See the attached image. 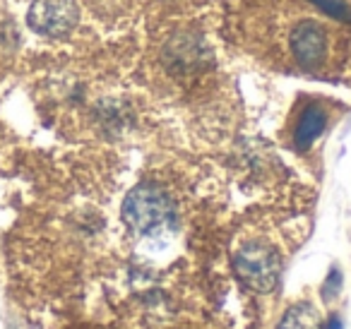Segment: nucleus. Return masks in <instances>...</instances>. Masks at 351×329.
Listing matches in <instances>:
<instances>
[{
	"mask_svg": "<svg viewBox=\"0 0 351 329\" xmlns=\"http://www.w3.org/2000/svg\"><path fill=\"white\" fill-rule=\"evenodd\" d=\"M313 3H315L322 12L337 17V20H344V22L351 20V8L346 5L344 0H313Z\"/></svg>",
	"mask_w": 351,
	"mask_h": 329,
	"instance_id": "7",
	"label": "nucleus"
},
{
	"mask_svg": "<svg viewBox=\"0 0 351 329\" xmlns=\"http://www.w3.org/2000/svg\"><path fill=\"white\" fill-rule=\"evenodd\" d=\"M176 217V207L171 197L156 185H137L128 193L123 202V219L135 233L152 236L161 228L171 226Z\"/></svg>",
	"mask_w": 351,
	"mask_h": 329,
	"instance_id": "1",
	"label": "nucleus"
},
{
	"mask_svg": "<svg viewBox=\"0 0 351 329\" xmlns=\"http://www.w3.org/2000/svg\"><path fill=\"white\" fill-rule=\"evenodd\" d=\"M325 123H327V118H325V111H322V108H317V106L308 108L296 125V147L298 149H308V147L315 142V137L325 130Z\"/></svg>",
	"mask_w": 351,
	"mask_h": 329,
	"instance_id": "5",
	"label": "nucleus"
},
{
	"mask_svg": "<svg viewBox=\"0 0 351 329\" xmlns=\"http://www.w3.org/2000/svg\"><path fill=\"white\" fill-rule=\"evenodd\" d=\"M291 49H293L296 60L303 68H315V65L322 63V58H325V53H327L325 29L311 20L301 22V25H296V29H293Z\"/></svg>",
	"mask_w": 351,
	"mask_h": 329,
	"instance_id": "4",
	"label": "nucleus"
},
{
	"mask_svg": "<svg viewBox=\"0 0 351 329\" xmlns=\"http://www.w3.org/2000/svg\"><path fill=\"white\" fill-rule=\"evenodd\" d=\"M29 27L41 36H65L77 27L80 12L75 0H34L29 8Z\"/></svg>",
	"mask_w": 351,
	"mask_h": 329,
	"instance_id": "3",
	"label": "nucleus"
},
{
	"mask_svg": "<svg viewBox=\"0 0 351 329\" xmlns=\"http://www.w3.org/2000/svg\"><path fill=\"white\" fill-rule=\"evenodd\" d=\"M277 329H322V319L315 305L298 303L287 310V315L282 317Z\"/></svg>",
	"mask_w": 351,
	"mask_h": 329,
	"instance_id": "6",
	"label": "nucleus"
},
{
	"mask_svg": "<svg viewBox=\"0 0 351 329\" xmlns=\"http://www.w3.org/2000/svg\"><path fill=\"white\" fill-rule=\"evenodd\" d=\"M322 329H344V327H341V319L339 317H332L330 322H327Z\"/></svg>",
	"mask_w": 351,
	"mask_h": 329,
	"instance_id": "8",
	"label": "nucleus"
},
{
	"mask_svg": "<svg viewBox=\"0 0 351 329\" xmlns=\"http://www.w3.org/2000/svg\"><path fill=\"white\" fill-rule=\"evenodd\" d=\"M239 279L258 293H267L277 286L279 255L265 243H245L234 257Z\"/></svg>",
	"mask_w": 351,
	"mask_h": 329,
	"instance_id": "2",
	"label": "nucleus"
}]
</instances>
